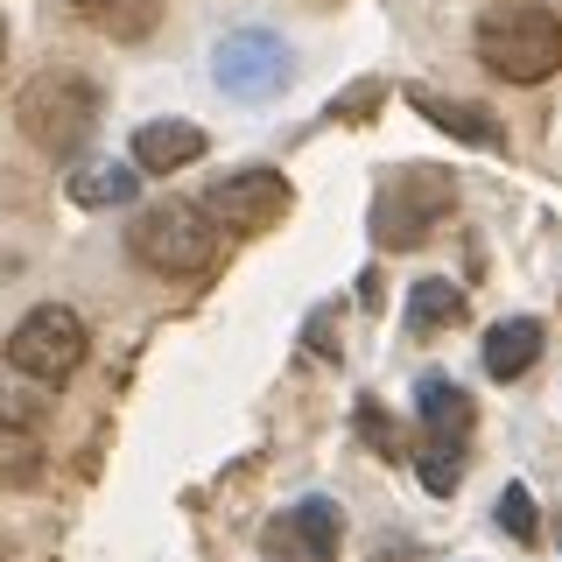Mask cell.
<instances>
[{"instance_id":"obj_15","label":"cell","mask_w":562,"mask_h":562,"mask_svg":"<svg viewBox=\"0 0 562 562\" xmlns=\"http://www.w3.org/2000/svg\"><path fill=\"white\" fill-rule=\"evenodd\" d=\"M134 190H140V176H134V169H120V162H92V169L70 176V204H85V211L134 204Z\"/></svg>"},{"instance_id":"obj_10","label":"cell","mask_w":562,"mask_h":562,"mask_svg":"<svg viewBox=\"0 0 562 562\" xmlns=\"http://www.w3.org/2000/svg\"><path fill=\"white\" fill-rule=\"evenodd\" d=\"M415 408H422V422H429V436H436V443H450V450H464L471 422H479L471 394L457 380H443V373H429V380L415 386Z\"/></svg>"},{"instance_id":"obj_20","label":"cell","mask_w":562,"mask_h":562,"mask_svg":"<svg viewBox=\"0 0 562 562\" xmlns=\"http://www.w3.org/2000/svg\"><path fill=\"white\" fill-rule=\"evenodd\" d=\"M0 57H8V29H0Z\"/></svg>"},{"instance_id":"obj_5","label":"cell","mask_w":562,"mask_h":562,"mask_svg":"<svg viewBox=\"0 0 562 562\" xmlns=\"http://www.w3.org/2000/svg\"><path fill=\"white\" fill-rule=\"evenodd\" d=\"M289 204H295V190H289V176H274V169H239V176H218L211 183V198L198 204L218 233H274L281 218H289Z\"/></svg>"},{"instance_id":"obj_9","label":"cell","mask_w":562,"mask_h":562,"mask_svg":"<svg viewBox=\"0 0 562 562\" xmlns=\"http://www.w3.org/2000/svg\"><path fill=\"white\" fill-rule=\"evenodd\" d=\"M281 541H289L303 562H330V555H338V541H345V514L330 499H303L289 520H274V549H281Z\"/></svg>"},{"instance_id":"obj_14","label":"cell","mask_w":562,"mask_h":562,"mask_svg":"<svg viewBox=\"0 0 562 562\" xmlns=\"http://www.w3.org/2000/svg\"><path fill=\"white\" fill-rule=\"evenodd\" d=\"M464 324V289H450V281H415L408 289V330L415 338H436V330Z\"/></svg>"},{"instance_id":"obj_12","label":"cell","mask_w":562,"mask_h":562,"mask_svg":"<svg viewBox=\"0 0 562 562\" xmlns=\"http://www.w3.org/2000/svg\"><path fill=\"white\" fill-rule=\"evenodd\" d=\"M408 105H415V113H429L436 127H443V134H457V140H479V148H506V127H499V120L485 113V105H464V99H436V92H422V85L408 92Z\"/></svg>"},{"instance_id":"obj_4","label":"cell","mask_w":562,"mask_h":562,"mask_svg":"<svg viewBox=\"0 0 562 562\" xmlns=\"http://www.w3.org/2000/svg\"><path fill=\"white\" fill-rule=\"evenodd\" d=\"M85 316L78 310H64V303H35L22 324H14V338H8V366L14 373H29V380H43V386H64L70 373L85 366Z\"/></svg>"},{"instance_id":"obj_3","label":"cell","mask_w":562,"mask_h":562,"mask_svg":"<svg viewBox=\"0 0 562 562\" xmlns=\"http://www.w3.org/2000/svg\"><path fill=\"white\" fill-rule=\"evenodd\" d=\"M14 120H22V134L43 155H78L85 140H92V127H99V92H92V78H78V70H43V78H29Z\"/></svg>"},{"instance_id":"obj_1","label":"cell","mask_w":562,"mask_h":562,"mask_svg":"<svg viewBox=\"0 0 562 562\" xmlns=\"http://www.w3.org/2000/svg\"><path fill=\"white\" fill-rule=\"evenodd\" d=\"M479 64L506 85H541L562 70V14L555 8H492L479 22Z\"/></svg>"},{"instance_id":"obj_18","label":"cell","mask_w":562,"mask_h":562,"mask_svg":"<svg viewBox=\"0 0 562 562\" xmlns=\"http://www.w3.org/2000/svg\"><path fill=\"white\" fill-rule=\"evenodd\" d=\"M499 527L514 541H535L541 535V520H535V499H527V485H506V499H499Z\"/></svg>"},{"instance_id":"obj_17","label":"cell","mask_w":562,"mask_h":562,"mask_svg":"<svg viewBox=\"0 0 562 562\" xmlns=\"http://www.w3.org/2000/svg\"><path fill=\"white\" fill-rule=\"evenodd\" d=\"M457 479H464V450H450V443H429V450H422V485H429L436 499H450Z\"/></svg>"},{"instance_id":"obj_6","label":"cell","mask_w":562,"mask_h":562,"mask_svg":"<svg viewBox=\"0 0 562 562\" xmlns=\"http://www.w3.org/2000/svg\"><path fill=\"white\" fill-rule=\"evenodd\" d=\"M457 204V183L436 169H408L394 176V190H380V211H373V233L380 246H422L443 225V211Z\"/></svg>"},{"instance_id":"obj_19","label":"cell","mask_w":562,"mask_h":562,"mask_svg":"<svg viewBox=\"0 0 562 562\" xmlns=\"http://www.w3.org/2000/svg\"><path fill=\"white\" fill-rule=\"evenodd\" d=\"M359 429H366V443H373L380 457H401V429H394V422H386V415L373 408V401L359 408Z\"/></svg>"},{"instance_id":"obj_11","label":"cell","mask_w":562,"mask_h":562,"mask_svg":"<svg viewBox=\"0 0 562 562\" xmlns=\"http://www.w3.org/2000/svg\"><path fill=\"white\" fill-rule=\"evenodd\" d=\"M541 324L535 316H506V324H492L485 330V373L492 380H520V373H535V359H541Z\"/></svg>"},{"instance_id":"obj_13","label":"cell","mask_w":562,"mask_h":562,"mask_svg":"<svg viewBox=\"0 0 562 562\" xmlns=\"http://www.w3.org/2000/svg\"><path fill=\"white\" fill-rule=\"evenodd\" d=\"M78 8L85 29L113 35V43H140V35H155V22H162V0H70Z\"/></svg>"},{"instance_id":"obj_8","label":"cell","mask_w":562,"mask_h":562,"mask_svg":"<svg viewBox=\"0 0 562 562\" xmlns=\"http://www.w3.org/2000/svg\"><path fill=\"white\" fill-rule=\"evenodd\" d=\"M198 155H204V127H190V120H148V127L134 134V169L140 176L190 169Z\"/></svg>"},{"instance_id":"obj_7","label":"cell","mask_w":562,"mask_h":562,"mask_svg":"<svg viewBox=\"0 0 562 562\" xmlns=\"http://www.w3.org/2000/svg\"><path fill=\"white\" fill-rule=\"evenodd\" d=\"M281 78H289V49H281L274 35L246 29V35H225V43H218V85H225V92L260 99V92H274Z\"/></svg>"},{"instance_id":"obj_2","label":"cell","mask_w":562,"mask_h":562,"mask_svg":"<svg viewBox=\"0 0 562 562\" xmlns=\"http://www.w3.org/2000/svg\"><path fill=\"white\" fill-rule=\"evenodd\" d=\"M134 260L148 274H169V281H190V274H204L211 260H218V225L204 218L198 204H183V198H169V204H148L134 218Z\"/></svg>"},{"instance_id":"obj_16","label":"cell","mask_w":562,"mask_h":562,"mask_svg":"<svg viewBox=\"0 0 562 562\" xmlns=\"http://www.w3.org/2000/svg\"><path fill=\"white\" fill-rule=\"evenodd\" d=\"M35 464H43V450H35L29 429H14V422H0V485H29Z\"/></svg>"}]
</instances>
